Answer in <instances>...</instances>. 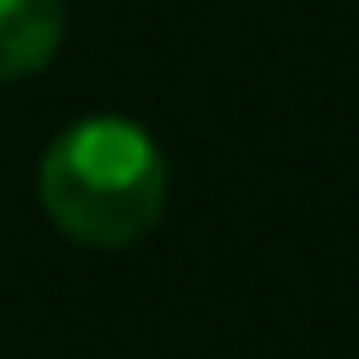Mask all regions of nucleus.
<instances>
[{"mask_svg":"<svg viewBox=\"0 0 359 359\" xmlns=\"http://www.w3.org/2000/svg\"><path fill=\"white\" fill-rule=\"evenodd\" d=\"M42 216L90 252H126L162 222L168 162L162 144L126 114H90L48 144L36 168Z\"/></svg>","mask_w":359,"mask_h":359,"instance_id":"f257e3e1","label":"nucleus"},{"mask_svg":"<svg viewBox=\"0 0 359 359\" xmlns=\"http://www.w3.org/2000/svg\"><path fill=\"white\" fill-rule=\"evenodd\" d=\"M66 42V0H0V78H30Z\"/></svg>","mask_w":359,"mask_h":359,"instance_id":"f03ea898","label":"nucleus"}]
</instances>
